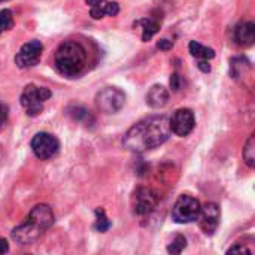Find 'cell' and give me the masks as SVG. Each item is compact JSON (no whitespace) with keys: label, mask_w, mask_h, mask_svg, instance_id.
Here are the masks:
<instances>
[{"label":"cell","mask_w":255,"mask_h":255,"mask_svg":"<svg viewBox=\"0 0 255 255\" xmlns=\"http://www.w3.org/2000/svg\"><path fill=\"white\" fill-rule=\"evenodd\" d=\"M172 134L166 115H154L131 126L123 139V146L134 154H143L161 146Z\"/></svg>","instance_id":"cell-1"},{"label":"cell","mask_w":255,"mask_h":255,"mask_svg":"<svg viewBox=\"0 0 255 255\" xmlns=\"http://www.w3.org/2000/svg\"><path fill=\"white\" fill-rule=\"evenodd\" d=\"M54 224V212L48 205L34 206L22 224L15 227L10 233L13 242L19 245H31L37 242L42 235Z\"/></svg>","instance_id":"cell-2"},{"label":"cell","mask_w":255,"mask_h":255,"mask_svg":"<svg viewBox=\"0 0 255 255\" xmlns=\"http://www.w3.org/2000/svg\"><path fill=\"white\" fill-rule=\"evenodd\" d=\"M54 64L64 78H78L87 67V51L79 42L67 40L57 49Z\"/></svg>","instance_id":"cell-3"},{"label":"cell","mask_w":255,"mask_h":255,"mask_svg":"<svg viewBox=\"0 0 255 255\" xmlns=\"http://www.w3.org/2000/svg\"><path fill=\"white\" fill-rule=\"evenodd\" d=\"M49 97H51V91L48 88L30 84L24 88L19 102L28 117H37L43 109V103Z\"/></svg>","instance_id":"cell-4"},{"label":"cell","mask_w":255,"mask_h":255,"mask_svg":"<svg viewBox=\"0 0 255 255\" xmlns=\"http://www.w3.org/2000/svg\"><path fill=\"white\" fill-rule=\"evenodd\" d=\"M199 212H200L199 200L188 194H182L179 196V199L175 202L172 208V220L178 224H190L197 221Z\"/></svg>","instance_id":"cell-5"},{"label":"cell","mask_w":255,"mask_h":255,"mask_svg":"<svg viewBox=\"0 0 255 255\" xmlns=\"http://www.w3.org/2000/svg\"><path fill=\"white\" fill-rule=\"evenodd\" d=\"M126 103V94L115 87H106L96 96V106L103 114H117Z\"/></svg>","instance_id":"cell-6"},{"label":"cell","mask_w":255,"mask_h":255,"mask_svg":"<svg viewBox=\"0 0 255 255\" xmlns=\"http://www.w3.org/2000/svg\"><path fill=\"white\" fill-rule=\"evenodd\" d=\"M157 203H158V196L151 188L140 187L133 193L131 208L136 217H140V218L149 217L155 211Z\"/></svg>","instance_id":"cell-7"},{"label":"cell","mask_w":255,"mask_h":255,"mask_svg":"<svg viewBox=\"0 0 255 255\" xmlns=\"http://www.w3.org/2000/svg\"><path fill=\"white\" fill-rule=\"evenodd\" d=\"M30 145H31L33 154L39 160H49V158L55 157L58 154V151H60L58 139L54 134L45 133V131H40V133L34 134Z\"/></svg>","instance_id":"cell-8"},{"label":"cell","mask_w":255,"mask_h":255,"mask_svg":"<svg viewBox=\"0 0 255 255\" xmlns=\"http://www.w3.org/2000/svg\"><path fill=\"white\" fill-rule=\"evenodd\" d=\"M43 51V45L39 40H30L21 46L18 54L15 55V64L19 69H28L36 66L40 61Z\"/></svg>","instance_id":"cell-9"},{"label":"cell","mask_w":255,"mask_h":255,"mask_svg":"<svg viewBox=\"0 0 255 255\" xmlns=\"http://www.w3.org/2000/svg\"><path fill=\"white\" fill-rule=\"evenodd\" d=\"M169 123H170L172 133H175L179 137H185L193 131L196 126V117L191 109L184 108V109H178L172 115V118H169Z\"/></svg>","instance_id":"cell-10"},{"label":"cell","mask_w":255,"mask_h":255,"mask_svg":"<svg viewBox=\"0 0 255 255\" xmlns=\"http://www.w3.org/2000/svg\"><path fill=\"white\" fill-rule=\"evenodd\" d=\"M220 217H221V212L217 203L211 202V203H206L205 206H200L197 221H199V227L206 236H212L217 232L220 226Z\"/></svg>","instance_id":"cell-11"},{"label":"cell","mask_w":255,"mask_h":255,"mask_svg":"<svg viewBox=\"0 0 255 255\" xmlns=\"http://www.w3.org/2000/svg\"><path fill=\"white\" fill-rule=\"evenodd\" d=\"M90 6V15L94 19H100L103 16H115L120 12V4L117 1H106V0H85Z\"/></svg>","instance_id":"cell-12"},{"label":"cell","mask_w":255,"mask_h":255,"mask_svg":"<svg viewBox=\"0 0 255 255\" xmlns=\"http://www.w3.org/2000/svg\"><path fill=\"white\" fill-rule=\"evenodd\" d=\"M235 40L239 46H251L255 40V24L253 21L239 22L235 28Z\"/></svg>","instance_id":"cell-13"},{"label":"cell","mask_w":255,"mask_h":255,"mask_svg":"<svg viewBox=\"0 0 255 255\" xmlns=\"http://www.w3.org/2000/svg\"><path fill=\"white\" fill-rule=\"evenodd\" d=\"M146 103L154 108V109H158V108H163L167 105L169 102V91L167 88H164L163 85H152L149 88V91L146 93Z\"/></svg>","instance_id":"cell-14"},{"label":"cell","mask_w":255,"mask_h":255,"mask_svg":"<svg viewBox=\"0 0 255 255\" xmlns=\"http://www.w3.org/2000/svg\"><path fill=\"white\" fill-rule=\"evenodd\" d=\"M134 25L142 27V40L148 42L152 39V36L160 30V19L158 18H142L134 22Z\"/></svg>","instance_id":"cell-15"},{"label":"cell","mask_w":255,"mask_h":255,"mask_svg":"<svg viewBox=\"0 0 255 255\" xmlns=\"http://www.w3.org/2000/svg\"><path fill=\"white\" fill-rule=\"evenodd\" d=\"M188 49H190V54L199 60H212L215 57V51L212 48H208L196 40H191L190 45H188Z\"/></svg>","instance_id":"cell-16"},{"label":"cell","mask_w":255,"mask_h":255,"mask_svg":"<svg viewBox=\"0 0 255 255\" xmlns=\"http://www.w3.org/2000/svg\"><path fill=\"white\" fill-rule=\"evenodd\" d=\"M67 114L72 117V120H75V121H78V123H82V124H85V126L94 123V118H93L91 112L87 111V109L82 108V106H72V108L67 109Z\"/></svg>","instance_id":"cell-17"},{"label":"cell","mask_w":255,"mask_h":255,"mask_svg":"<svg viewBox=\"0 0 255 255\" xmlns=\"http://www.w3.org/2000/svg\"><path fill=\"white\" fill-rule=\"evenodd\" d=\"M244 161L247 163L248 167L254 169L255 167V134H251L248 140L245 142L244 151H242Z\"/></svg>","instance_id":"cell-18"},{"label":"cell","mask_w":255,"mask_h":255,"mask_svg":"<svg viewBox=\"0 0 255 255\" xmlns=\"http://www.w3.org/2000/svg\"><path fill=\"white\" fill-rule=\"evenodd\" d=\"M94 229L97 232H100V233H105V232H108L111 229V221L108 220L105 211L100 209V208L96 211V224H94Z\"/></svg>","instance_id":"cell-19"},{"label":"cell","mask_w":255,"mask_h":255,"mask_svg":"<svg viewBox=\"0 0 255 255\" xmlns=\"http://www.w3.org/2000/svg\"><path fill=\"white\" fill-rule=\"evenodd\" d=\"M185 247H187V239L182 235H178L167 247V253L169 254H181L185 250Z\"/></svg>","instance_id":"cell-20"},{"label":"cell","mask_w":255,"mask_h":255,"mask_svg":"<svg viewBox=\"0 0 255 255\" xmlns=\"http://www.w3.org/2000/svg\"><path fill=\"white\" fill-rule=\"evenodd\" d=\"M13 27V16L9 9H1L0 10V34L3 31H7Z\"/></svg>","instance_id":"cell-21"},{"label":"cell","mask_w":255,"mask_h":255,"mask_svg":"<svg viewBox=\"0 0 255 255\" xmlns=\"http://www.w3.org/2000/svg\"><path fill=\"white\" fill-rule=\"evenodd\" d=\"M6 121H7V106L0 102V130L4 127Z\"/></svg>","instance_id":"cell-22"},{"label":"cell","mask_w":255,"mask_h":255,"mask_svg":"<svg viewBox=\"0 0 255 255\" xmlns=\"http://www.w3.org/2000/svg\"><path fill=\"white\" fill-rule=\"evenodd\" d=\"M172 46H173V42L169 39H160L157 42V48L161 51H169V49H172Z\"/></svg>","instance_id":"cell-23"},{"label":"cell","mask_w":255,"mask_h":255,"mask_svg":"<svg viewBox=\"0 0 255 255\" xmlns=\"http://www.w3.org/2000/svg\"><path fill=\"white\" fill-rule=\"evenodd\" d=\"M170 87L173 91H178L181 88V76L178 73H173L172 78H170Z\"/></svg>","instance_id":"cell-24"},{"label":"cell","mask_w":255,"mask_h":255,"mask_svg":"<svg viewBox=\"0 0 255 255\" xmlns=\"http://www.w3.org/2000/svg\"><path fill=\"white\" fill-rule=\"evenodd\" d=\"M235 253H253L251 250H248L247 247H242V245H236V247H232L229 251H227V254H235Z\"/></svg>","instance_id":"cell-25"},{"label":"cell","mask_w":255,"mask_h":255,"mask_svg":"<svg viewBox=\"0 0 255 255\" xmlns=\"http://www.w3.org/2000/svg\"><path fill=\"white\" fill-rule=\"evenodd\" d=\"M197 67H199L203 73H209V72H211V64H209L208 60H200L199 64H197Z\"/></svg>","instance_id":"cell-26"},{"label":"cell","mask_w":255,"mask_h":255,"mask_svg":"<svg viewBox=\"0 0 255 255\" xmlns=\"http://www.w3.org/2000/svg\"><path fill=\"white\" fill-rule=\"evenodd\" d=\"M9 251V245H7V242L4 241V239H1L0 238V254H4V253H7Z\"/></svg>","instance_id":"cell-27"},{"label":"cell","mask_w":255,"mask_h":255,"mask_svg":"<svg viewBox=\"0 0 255 255\" xmlns=\"http://www.w3.org/2000/svg\"><path fill=\"white\" fill-rule=\"evenodd\" d=\"M1 1H3V0H0V3H1Z\"/></svg>","instance_id":"cell-28"}]
</instances>
